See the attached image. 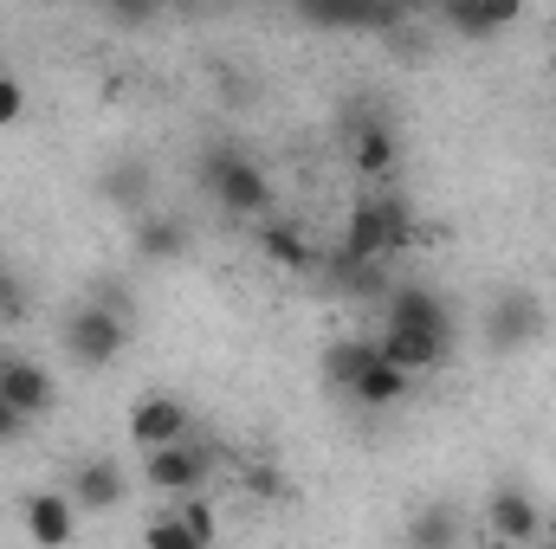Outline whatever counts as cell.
Listing matches in <instances>:
<instances>
[{
	"instance_id": "2e32d148",
	"label": "cell",
	"mask_w": 556,
	"mask_h": 549,
	"mask_svg": "<svg viewBox=\"0 0 556 549\" xmlns=\"http://www.w3.org/2000/svg\"><path fill=\"white\" fill-rule=\"evenodd\" d=\"M52 395H59V388H52V375H46L39 362H26V356H20V362H7L0 401H7V408L20 413V420H39V413L52 408Z\"/></svg>"
},
{
	"instance_id": "ba28073f",
	"label": "cell",
	"mask_w": 556,
	"mask_h": 549,
	"mask_svg": "<svg viewBox=\"0 0 556 549\" xmlns=\"http://www.w3.org/2000/svg\"><path fill=\"white\" fill-rule=\"evenodd\" d=\"M20 524H26V537L39 549H72V537H78V505L65 491H33V498H20Z\"/></svg>"
},
{
	"instance_id": "cb8c5ba5",
	"label": "cell",
	"mask_w": 556,
	"mask_h": 549,
	"mask_svg": "<svg viewBox=\"0 0 556 549\" xmlns=\"http://www.w3.org/2000/svg\"><path fill=\"white\" fill-rule=\"evenodd\" d=\"M20 117H26V85L13 72H0V130H13Z\"/></svg>"
},
{
	"instance_id": "52a82bcc",
	"label": "cell",
	"mask_w": 556,
	"mask_h": 549,
	"mask_svg": "<svg viewBox=\"0 0 556 549\" xmlns=\"http://www.w3.org/2000/svg\"><path fill=\"white\" fill-rule=\"evenodd\" d=\"M485 531H492L498 544H511V549H531L538 537H544V511H538V498H531V491L498 485V491L485 498Z\"/></svg>"
},
{
	"instance_id": "3957f363",
	"label": "cell",
	"mask_w": 556,
	"mask_h": 549,
	"mask_svg": "<svg viewBox=\"0 0 556 549\" xmlns=\"http://www.w3.org/2000/svg\"><path fill=\"white\" fill-rule=\"evenodd\" d=\"M59 343H65V356H72L78 369H111V362L124 356V343H130V317L111 310V304H78V310L65 317Z\"/></svg>"
},
{
	"instance_id": "5bb4252c",
	"label": "cell",
	"mask_w": 556,
	"mask_h": 549,
	"mask_svg": "<svg viewBox=\"0 0 556 549\" xmlns=\"http://www.w3.org/2000/svg\"><path fill=\"white\" fill-rule=\"evenodd\" d=\"M324 284L337 291V297H363V304H382L395 284H389V266H363V259H350L343 246L337 253H324Z\"/></svg>"
},
{
	"instance_id": "ffe728a7",
	"label": "cell",
	"mask_w": 556,
	"mask_h": 549,
	"mask_svg": "<svg viewBox=\"0 0 556 549\" xmlns=\"http://www.w3.org/2000/svg\"><path fill=\"white\" fill-rule=\"evenodd\" d=\"M376 362V343H363V336H343V343H330L324 349V382L350 401V388H356V375Z\"/></svg>"
},
{
	"instance_id": "30bf717a",
	"label": "cell",
	"mask_w": 556,
	"mask_h": 549,
	"mask_svg": "<svg viewBox=\"0 0 556 549\" xmlns=\"http://www.w3.org/2000/svg\"><path fill=\"white\" fill-rule=\"evenodd\" d=\"M188 420H194V413L181 408L175 395H142L137 408H130V439H137L142 452L181 446V439H188Z\"/></svg>"
},
{
	"instance_id": "603a6c76",
	"label": "cell",
	"mask_w": 556,
	"mask_h": 549,
	"mask_svg": "<svg viewBox=\"0 0 556 549\" xmlns=\"http://www.w3.org/2000/svg\"><path fill=\"white\" fill-rule=\"evenodd\" d=\"M142 549H201V544L181 531V518H175V511H162V518H149V531H142Z\"/></svg>"
},
{
	"instance_id": "ac0fdd59",
	"label": "cell",
	"mask_w": 556,
	"mask_h": 549,
	"mask_svg": "<svg viewBox=\"0 0 556 549\" xmlns=\"http://www.w3.org/2000/svg\"><path fill=\"white\" fill-rule=\"evenodd\" d=\"M260 253L273 259L278 272H317V253H311V240L291 220H266L260 227Z\"/></svg>"
},
{
	"instance_id": "7402d4cb",
	"label": "cell",
	"mask_w": 556,
	"mask_h": 549,
	"mask_svg": "<svg viewBox=\"0 0 556 549\" xmlns=\"http://www.w3.org/2000/svg\"><path fill=\"white\" fill-rule=\"evenodd\" d=\"M175 518H181V531H188L201 549L220 544V511H214L207 498H181V505H175Z\"/></svg>"
},
{
	"instance_id": "f1b7e54d",
	"label": "cell",
	"mask_w": 556,
	"mask_h": 549,
	"mask_svg": "<svg viewBox=\"0 0 556 549\" xmlns=\"http://www.w3.org/2000/svg\"><path fill=\"white\" fill-rule=\"evenodd\" d=\"M0 382H7V356H0Z\"/></svg>"
},
{
	"instance_id": "8fae6325",
	"label": "cell",
	"mask_w": 556,
	"mask_h": 549,
	"mask_svg": "<svg viewBox=\"0 0 556 549\" xmlns=\"http://www.w3.org/2000/svg\"><path fill=\"white\" fill-rule=\"evenodd\" d=\"M376 356L415 382V375H433V369H446V362H453V343H440V336H415V330H382Z\"/></svg>"
},
{
	"instance_id": "7a4b0ae2",
	"label": "cell",
	"mask_w": 556,
	"mask_h": 549,
	"mask_svg": "<svg viewBox=\"0 0 556 549\" xmlns=\"http://www.w3.org/2000/svg\"><path fill=\"white\" fill-rule=\"evenodd\" d=\"M201 188H207L214 207H227L240 220H266L273 214V181H266V168L247 149H207L201 155Z\"/></svg>"
},
{
	"instance_id": "277c9868",
	"label": "cell",
	"mask_w": 556,
	"mask_h": 549,
	"mask_svg": "<svg viewBox=\"0 0 556 549\" xmlns=\"http://www.w3.org/2000/svg\"><path fill=\"white\" fill-rule=\"evenodd\" d=\"M544 336V297L538 291H505L492 310H485V343L498 356H518Z\"/></svg>"
},
{
	"instance_id": "e0dca14e",
	"label": "cell",
	"mask_w": 556,
	"mask_h": 549,
	"mask_svg": "<svg viewBox=\"0 0 556 549\" xmlns=\"http://www.w3.org/2000/svg\"><path fill=\"white\" fill-rule=\"evenodd\" d=\"M188 246H194L188 220H175V214H142L137 220V259H149V266H175V259H188Z\"/></svg>"
},
{
	"instance_id": "9a60e30c",
	"label": "cell",
	"mask_w": 556,
	"mask_h": 549,
	"mask_svg": "<svg viewBox=\"0 0 556 549\" xmlns=\"http://www.w3.org/2000/svg\"><path fill=\"white\" fill-rule=\"evenodd\" d=\"M433 20H440L446 33H459V39H492V33H505V26H518V7H511V0H498V7H479V0H440Z\"/></svg>"
},
{
	"instance_id": "5b68a950",
	"label": "cell",
	"mask_w": 556,
	"mask_h": 549,
	"mask_svg": "<svg viewBox=\"0 0 556 549\" xmlns=\"http://www.w3.org/2000/svg\"><path fill=\"white\" fill-rule=\"evenodd\" d=\"M382 330H415V336L453 343V310H446V297L427 291V284H395V291L382 297Z\"/></svg>"
},
{
	"instance_id": "4316f807",
	"label": "cell",
	"mask_w": 556,
	"mask_h": 549,
	"mask_svg": "<svg viewBox=\"0 0 556 549\" xmlns=\"http://www.w3.org/2000/svg\"><path fill=\"white\" fill-rule=\"evenodd\" d=\"M253 491H260V498H278V491H285V485H278L273 472H253Z\"/></svg>"
},
{
	"instance_id": "f546056e",
	"label": "cell",
	"mask_w": 556,
	"mask_h": 549,
	"mask_svg": "<svg viewBox=\"0 0 556 549\" xmlns=\"http://www.w3.org/2000/svg\"><path fill=\"white\" fill-rule=\"evenodd\" d=\"M531 549H544V544H531Z\"/></svg>"
},
{
	"instance_id": "9c48e42d",
	"label": "cell",
	"mask_w": 556,
	"mask_h": 549,
	"mask_svg": "<svg viewBox=\"0 0 556 549\" xmlns=\"http://www.w3.org/2000/svg\"><path fill=\"white\" fill-rule=\"evenodd\" d=\"M350 162H356V175H363V181H382V175L402 162V142H395V130H389V117H382V111L350 117Z\"/></svg>"
},
{
	"instance_id": "d6986e66",
	"label": "cell",
	"mask_w": 556,
	"mask_h": 549,
	"mask_svg": "<svg viewBox=\"0 0 556 549\" xmlns=\"http://www.w3.org/2000/svg\"><path fill=\"white\" fill-rule=\"evenodd\" d=\"M408 549H459V511L453 505H420L402 531Z\"/></svg>"
},
{
	"instance_id": "7c38bea8",
	"label": "cell",
	"mask_w": 556,
	"mask_h": 549,
	"mask_svg": "<svg viewBox=\"0 0 556 549\" xmlns=\"http://www.w3.org/2000/svg\"><path fill=\"white\" fill-rule=\"evenodd\" d=\"M98 188H104V201L111 207H124V214H149V194H155V168L142 162V155H111L104 162V175H98Z\"/></svg>"
},
{
	"instance_id": "8992f818",
	"label": "cell",
	"mask_w": 556,
	"mask_h": 549,
	"mask_svg": "<svg viewBox=\"0 0 556 549\" xmlns=\"http://www.w3.org/2000/svg\"><path fill=\"white\" fill-rule=\"evenodd\" d=\"M207 472H214V452L207 446H162V452H149L142 459V478L155 485V491H168L175 505L181 498H201V485H207Z\"/></svg>"
},
{
	"instance_id": "484cf974",
	"label": "cell",
	"mask_w": 556,
	"mask_h": 549,
	"mask_svg": "<svg viewBox=\"0 0 556 549\" xmlns=\"http://www.w3.org/2000/svg\"><path fill=\"white\" fill-rule=\"evenodd\" d=\"M20 433H26V420H20V413L0 401V439H20Z\"/></svg>"
},
{
	"instance_id": "d4e9b609",
	"label": "cell",
	"mask_w": 556,
	"mask_h": 549,
	"mask_svg": "<svg viewBox=\"0 0 556 549\" xmlns=\"http://www.w3.org/2000/svg\"><path fill=\"white\" fill-rule=\"evenodd\" d=\"M104 20H111V26H142V20H155V7H111Z\"/></svg>"
},
{
	"instance_id": "4fadbf2b",
	"label": "cell",
	"mask_w": 556,
	"mask_h": 549,
	"mask_svg": "<svg viewBox=\"0 0 556 549\" xmlns=\"http://www.w3.org/2000/svg\"><path fill=\"white\" fill-rule=\"evenodd\" d=\"M124 491H130V478H124L117 459H85V465H72V491H65V498H72L78 511H117Z\"/></svg>"
},
{
	"instance_id": "44dd1931",
	"label": "cell",
	"mask_w": 556,
	"mask_h": 549,
	"mask_svg": "<svg viewBox=\"0 0 556 549\" xmlns=\"http://www.w3.org/2000/svg\"><path fill=\"white\" fill-rule=\"evenodd\" d=\"M402 395H408V375H402V369H389L382 356H376V362H369V369L356 375V388H350V401H356V408H369V413L395 408Z\"/></svg>"
},
{
	"instance_id": "83f0119b",
	"label": "cell",
	"mask_w": 556,
	"mask_h": 549,
	"mask_svg": "<svg viewBox=\"0 0 556 549\" xmlns=\"http://www.w3.org/2000/svg\"><path fill=\"white\" fill-rule=\"evenodd\" d=\"M13 310V284H7V272H0V317Z\"/></svg>"
},
{
	"instance_id": "6da1fadb",
	"label": "cell",
	"mask_w": 556,
	"mask_h": 549,
	"mask_svg": "<svg viewBox=\"0 0 556 549\" xmlns=\"http://www.w3.org/2000/svg\"><path fill=\"white\" fill-rule=\"evenodd\" d=\"M415 246V220H408V201L395 194H363L343 220V253L363 259V266H389L395 253Z\"/></svg>"
}]
</instances>
